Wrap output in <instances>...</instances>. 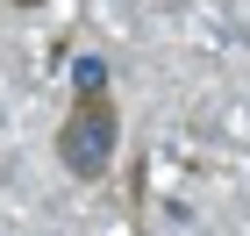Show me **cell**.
I'll list each match as a JSON object with an SVG mask.
<instances>
[{"label": "cell", "instance_id": "obj_1", "mask_svg": "<svg viewBox=\"0 0 250 236\" xmlns=\"http://www.w3.org/2000/svg\"><path fill=\"white\" fill-rule=\"evenodd\" d=\"M115 136H122V115H115V100L93 86V93L72 100V115H64V129H58V157L79 179H100L107 157H115Z\"/></svg>", "mask_w": 250, "mask_h": 236}, {"label": "cell", "instance_id": "obj_2", "mask_svg": "<svg viewBox=\"0 0 250 236\" xmlns=\"http://www.w3.org/2000/svg\"><path fill=\"white\" fill-rule=\"evenodd\" d=\"M21 7H36V0H21Z\"/></svg>", "mask_w": 250, "mask_h": 236}]
</instances>
